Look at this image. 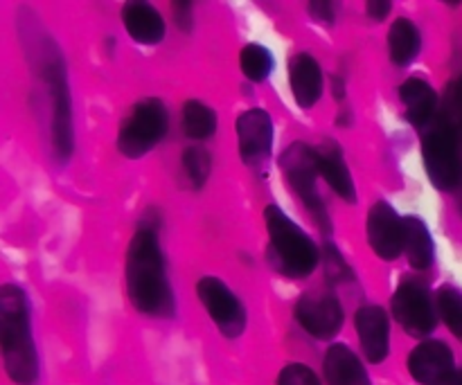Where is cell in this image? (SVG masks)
Segmentation results:
<instances>
[{
    "instance_id": "1",
    "label": "cell",
    "mask_w": 462,
    "mask_h": 385,
    "mask_svg": "<svg viewBox=\"0 0 462 385\" xmlns=\"http://www.w3.org/2000/svg\"><path fill=\"white\" fill-rule=\"evenodd\" d=\"M125 275L126 291L135 309L161 318L174 314V296L165 273L161 243L156 230L149 225L140 228L131 239Z\"/></svg>"
},
{
    "instance_id": "2",
    "label": "cell",
    "mask_w": 462,
    "mask_h": 385,
    "mask_svg": "<svg viewBox=\"0 0 462 385\" xmlns=\"http://www.w3.org/2000/svg\"><path fill=\"white\" fill-rule=\"evenodd\" d=\"M0 345L5 370L18 385L39 379V356L30 332V305L23 289L5 284L0 291Z\"/></svg>"
},
{
    "instance_id": "3",
    "label": "cell",
    "mask_w": 462,
    "mask_h": 385,
    "mask_svg": "<svg viewBox=\"0 0 462 385\" xmlns=\"http://www.w3.org/2000/svg\"><path fill=\"white\" fill-rule=\"evenodd\" d=\"M269 230V261L287 278H307L319 266V248L310 237L280 210L269 206L264 210Z\"/></svg>"
},
{
    "instance_id": "4",
    "label": "cell",
    "mask_w": 462,
    "mask_h": 385,
    "mask_svg": "<svg viewBox=\"0 0 462 385\" xmlns=\"http://www.w3.org/2000/svg\"><path fill=\"white\" fill-rule=\"evenodd\" d=\"M422 156L429 180L438 189H458L462 183V158L456 129L440 117L422 129Z\"/></svg>"
},
{
    "instance_id": "5",
    "label": "cell",
    "mask_w": 462,
    "mask_h": 385,
    "mask_svg": "<svg viewBox=\"0 0 462 385\" xmlns=\"http://www.w3.org/2000/svg\"><path fill=\"white\" fill-rule=\"evenodd\" d=\"M167 108L161 99L147 97L135 104L117 133V149L126 158H140L152 151L167 133Z\"/></svg>"
},
{
    "instance_id": "6",
    "label": "cell",
    "mask_w": 462,
    "mask_h": 385,
    "mask_svg": "<svg viewBox=\"0 0 462 385\" xmlns=\"http://www.w3.org/2000/svg\"><path fill=\"white\" fill-rule=\"evenodd\" d=\"M280 167H282L284 176L291 183V188L296 189V194L300 197V201L305 203L307 210L311 212V216L316 219V224L323 230L332 228L328 216V207H325L323 198H320L319 189H316V176L319 171V156H316V149L307 147L302 142H293L287 151L280 158Z\"/></svg>"
},
{
    "instance_id": "7",
    "label": "cell",
    "mask_w": 462,
    "mask_h": 385,
    "mask_svg": "<svg viewBox=\"0 0 462 385\" xmlns=\"http://www.w3.org/2000/svg\"><path fill=\"white\" fill-rule=\"evenodd\" d=\"M43 77L50 90V102H52V149L59 160L66 162L75 147V133H72L70 90H68L66 70L57 52H50L43 61Z\"/></svg>"
},
{
    "instance_id": "8",
    "label": "cell",
    "mask_w": 462,
    "mask_h": 385,
    "mask_svg": "<svg viewBox=\"0 0 462 385\" xmlns=\"http://www.w3.org/2000/svg\"><path fill=\"white\" fill-rule=\"evenodd\" d=\"M197 296L226 338L242 336L246 329V311L239 298L221 280L201 278L197 282Z\"/></svg>"
},
{
    "instance_id": "9",
    "label": "cell",
    "mask_w": 462,
    "mask_h": 385,
    "mask_svg": "<svg viewBox=\"0 0 462 385\" xmlns=\"http://www.w3.org/2000/svg\"><path fill=\"white\" fill-rule=\"evenodd\" d=\"M393 314L406 334L424 338L436 329L438 314L427 289L418 282H404L393 296Z\"/></svg>"
},
{
    "instance_id": "10",
    "label": "cell",
    "mask_w": 462,
    "mask_h": 385,
    "mask_svg": "<svg viewBox=\"0 0 462 385\" xmlns=\"http://www.w3.org/2000/svg\"><path fill=\"white\" fill-rule=\"evenodd\" d=\"M239 153L253 170H262L269 162L273 149V122L262 108H251L237 120Z\"/></svg>"
},
{
    "instance_id": "11",
    "label": "cell",
    "mask_w": 462,
    "mask_h": 385,
    "mask_svg": "<svg viewBox=\"0 0 462 385\" xmlns=\"http://www.w3.org/2000/svg\"><path fill=\"white\" fill-rule=\"evenodd\" d=\"M296 318L314 338H332L343 327V307L332 293H307L298 300Z\"/></svg>"
},
{
    "instance_id": "12",
    "label": "cell",
    "mask_w": 462,
    "mask_h": 385,
    "mask_svg": "<svg viewBox=\"0 0 462 385\" xmlns=\"http://www.w3.org/2000/svg\"><path fill=\"white\" fill-rule=\"evenodd\" d=\"M368 242L374 255L382 260H397L404 252V219H400L386 201L370 207Z\"/></svg>"
},
{
    "instance_id": "13",
    "label": "cell",
    "mask_w": 462,
    "mask_h": 385,
    "mask_svg": "<svg viewBox=\"0 0 462 385\" xmlns=\"http://www.w3.org/2000/svg\"><path fill=\"white\" fill-rule=\"evenodd\" d=\"M411 377L422 385H447L456 374L454 352L440 341H427L409 356Z\"/></svg>"
},
{
    "instance_id": "14",
    "label": "cell",
    "mask_w": 462,
    "mask_h": 385,
    "mask_svg": "<svg viewBox=\"0 0 462 385\" xmlns=\"http://www.w3.org/2000/svg\"><path fill=\"white\" fill-rule=\"evenodd\" d=\"M356 334H359L361 350L370 363H382L388 356L391 347V327H388V316L382 307H361L355 316Z\"/></svg>"
},
{
    "instance_id": "15",
    "label": "cell",
    "mask_w": 462,
    "mask_h": 385,
    "mask_svg": "<svg viewBox=\"0 0 462 385\" xmlns=\"http://www.w3.org/2000/svg\"><path fill=\"white\" fill-rule=\"evenodd\" d=\"M316 156H319V171L329 188L347 203L356 201V188L352 180L350 170H347L343 153L334 140H325L320 147H316Z\"/></svg>"
},
{
    "instance_id": "16",
    "label": "cell",
    "mask_w": 462,
    "mask_h": 385,
    "mask_svg": "<svg viewBox=\"0 0 462 385\" xmlns=\"http://www.w3.org/2000/svg\"><path fill=\"white\" fill-rule=\"evenodd\" d=\"M289 81L296 102L302 108H311L323 95V72L319 61L310 54H296L289 63Z\"/></svg>"
},
{
    "instance_id": "17",
    "label": "cell",
    "mask_w": 462,
    "mask_h": 385,
    "mask_svg": "<svg viewBox=\"0 0 462 385\" xmlns=\"http://www.w3.org/2000/svg\"><path fill=\"white\" fill-rule=\"evenodd\" d=\"M122 23L134 41L143 45H156L165 39V21L147 3H129L122 9Z\"/></svg>"
},
{
    "instance_id": "18",
    "label": "cell",
    "mask_w": 462,
    "mask_h": 385,
    "mask_svg": "<svg viewBox=\"0 0 462 385\" xmlns=\"http://www.w3.org/2000/svg\"><path fill=\"white\" fill-rule=\"evenodd\" d=\"M325 379L328 385H370L368 372L359 356L346 345H332L325 354Z\"/></svg>"
},
{
    "instance_id": "19",
    "label": "cell",
    "mask_w": 462,
    "mask_h": 385,
    "mask_svg": "<svg viewBox=\"0 0 462 385\" xmlns=\"http://www.w3.org/2000/svg\"><path fill=\"white\" fill-rule=\"evenodd\" d=\"M400 97L406 106V117L411 120V124L420 126V129L431 124L436 117L438 95L427 81L418 79V77L406 79L400 88Z\"/></svg>"
},
{
    "instance_id": "20",
    "label": "cell",
    "mask_w": 462,
    "mask_h": 385,
    "mask_svg": "<svg viewBox=\"0 0 462 385\" xmlns=\"http://www.w3.org/2000/svg\"><path fill=\"white\" fill-rule=\"evenodd\" d=\"M404 252L413 269H429L433 261V239L429 228L418 216H404Z\"/></svg>"
},
{
    "instance_id": "21",
    "label": "cell",
    "mask_w": 462,
    "mask_h": 385,
    "mask_svg": "<svg viewBox=\"0 0 462 385\" xmlns=\"http://www.w3.org/2000/svg\"><path fill=\"white\" fill-rule=\"evenodd\" d=\"M420 45H422V39H420V30L415 27V23H411L409 18H397L391 27V34H388L393 63L409 66L420 54Z\"/></svg>"
},
{
    "instance_id": "22",
    "label": "cell",
    "mask_w": 462,
    "mask_h": 385,
    "mask_svg": "<svg viewBox=\"0 0 462 385\" xmlns=\"http://www.w3.org/2000/svg\"><path fill=\"white\" fill-rule=\"evenodd\" d=\"M183 129L192 140H206L217 131V113L203 102L189 99L183 106Z\"/></svg>"
},
{
    "instance_id": "23",
    "label": "cell",
    "mask_w": 462,
    "mask_h": 385,
    "mask_svg": "<svg viewBox=\"0 0 462 385\" xmlns=\"http://www.w3.org/2000/svg\"><path fill=\"white\" fill-rule=\"evenodd\" d=\"M239 66L251 81H264L273 70V57L264 45L251 43L239 54Z\"/></svg>"
},
{
    "instance_id": "24",
    "label": "cell",
    "mask_w": 462,
    "mask_h": 385,
    "mask_svg": "<svg viewBox=\"0 0 462 385\" xmlns=\"http://www.w3.org/2000/svg\"><path fill=\"white\" fill-rule=\"evenodd\" d=\"M436 305H438V314H440V318L445 320L449 332L462 341V293L458 289H451V287L440 289L436 296Z\"/></svg>"
},
{
    "instance_id": "25",
    "label": "cell",
    "mask_w": 462,
    "mask_h": 385,
    "mask_svg": "<svg viewBox=\"0 0 462 385\" xmlns=\"http://www.w3.org/2000/svg\"><path fill=\"white\" fill-rule=\"evenodd\" d=\"M210 167H212V160H210V153H208L206 149L199 147V144L185 149L183 171L194 189H201L203 185H206L208 176H210Z\"/></svg>"
},
{
    "instance_id": "26",
    "label": "cell",
    "mask_w": 462,
    "mask_h": 385,
    "mask_svg": "<svg viewBox=\"0 0 462 385\" xmlns=\"http://www.w3.org/2000/svg\"><path fill=\"white\" fill-rule=\"evenodd\" d=\"M325 275H328L332 282H347V280H352L350 266L346 264V260L338 255V251L332 243L325 246Z\"/></svg>"
},
{
    "instance_id": "27",
    "label": "cell",
    "mask_w": 462,
    "mask_h": 385,
    "mask_svg": "<svg viewBox=\"0 0 462 385\" xmlns=\"http://www.w3.org/2000/svg\"><path fill=\"white\" fill-rule=\"evenodd\" d=\"M278 385H320L319 377L307 365L291 363L280 372Z\"/></svg>"
},
{
    "instance_id": "28",
    "label": "cell",
    "mask_w": 462,
    "mask_h": 385,
    "mask_svg": "<svg viewBox=\"0 0 462 385\" xmlns=\"http://www.w3.org/2000/svg\"><path fill=\"white\" fill-rule=\"evenodd\" d=\"M447 111L451 113V117H445V120L454 129H462V77L447 93Z\"/></svg>"
},
{
    "instance_id": "29",
    "label": "cell",
    "mask_w": 462,
    "mask_h": 385,
    "mask_svg": "<svg viewBox=\"0 0 462 385\" xmlns=\"http://www.w3.org/2000/svg\"><path fill=\"white\" fill-rule=\"evenodd\" d=\"M171 7H174L176 25H179L180 30H185V32L192 30V5H189V3H174Z\"/></svg>"
},
{
    "instance_id": "30",
    "label": "cell",
    "mask_w": 462,
    "mask_h": 385,
    "mask_svg": "<svg viewBox=\"0 0 462 385\" xmlns=\"http://www.w3.org/2000/svg\"><path fill=\"white\" fill-rule=\"evenodd\" d=\"M307 7H310V14L316 18V21H320V23L334 21V5L332 3H323V0H320V3H310Z\"/></svg>"
},
{
    "instance_id": "31",
    "label": "cell",
    "mask_w": 462,
    "mask_h": 385,
    "mask_svg": "<svg viewBox=\"0 0 462 385\" xmlns=\"http://www.w3.org/2000/svg\"><path fill=\"white\" fill-rule=\"evenodd\" d=\"M391 9L393 5L388 3V0H373V3H368V16L373 18V21H386Z\"/></svg>"
},
{
    "instance_id": "32",
    "label": "cell",
    "mask_w": 462,
    "mask_h": 385,
    "mask_svg": "<svg viewBox=\"0 0 462 385\" xmlns=\"http://www.w3.org/2000/svg\"><path fill=\"white\" fill-rule=\"evenodd\" d=\"M334 95H337V99L341 102L343 97H346V84H343L338 77H334Z\"/></svg>"
},
{
    "instance_id": "33",
    "label": "cell",
    "mask_w": 462,
    "mask_h": 385,
    "mask_svg": "<svg viewBox=\"0 0 462 385\" xmlns=\"http://www.w3.org/2000/svg\"><path fill=\"white\" fill-rule=\"evenodd\" d=\"M447 385H462V370H456V374L449 379V383Z\"/></svg>"
},
{
    "instance_id": "34",
    "label": "cell",
    "mask_w": 462,
    "mask_h": 385,
    "mask_svg": "<svg viewBox=\"0 0 462 385\" xmlns=\"http://www.w3.org/2000/svg\"><path fill=\"white\" fill-rule=\"evenodd\" d=\"M462 185V183H460ZM458 201H460V210H462V189H460V197H458Z\"/></svg>"
}]
</instances>
